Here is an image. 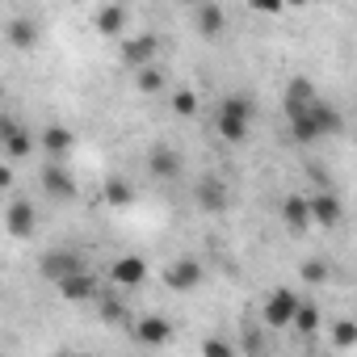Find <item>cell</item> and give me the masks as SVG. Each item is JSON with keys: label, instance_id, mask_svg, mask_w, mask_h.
Returning <instances> with one entry per match:
<instances>
[{"label": "cell", "instance_id": "obj_24", "mask_svg": "<svg viewBox=\"0 0 357 357\" xmlns=\"http://www.w3.org/2000/svg\"><path fill=\"white\" fill-rule=\"evenodd\" d=\"M135 89H139L143 97L160 93V89H164V72H160V68H151V63H147V68H139V76H135Z\"/></svg>", "mask_w": 357, "mask_h": 357}, {"label": "cell", "instance_id": "obj_15", "mask_svg": "<svg viewBox=\"0 0 357 357\" xmlns=\"http://www.w3.org/2000/svg\"><path fill=\"white\" fill-rule=\"evenodd\" d=\"M93 30H97L101 38H118V34L126 30V9H122V5H101V9L93 13Z\"/></svg>", "mask_w": 357, "mask_h": 357}, {"label": "cell", "instance_id": "obj_29", "mask_svg": "<svg viewBox=\"0 0 357 357\" xmlns=\"http://www.w3.org/2000/svg\"><path fill=\"white\" fill-rule=\"evenodd\" d=\"M236 353V344H227V340H206L202 344V357H231Z\"/></svg>", "mask_w": 357, "mask_h": 357}, {"label": "cell", "instance_id": "obj_5", "mask_svg": "<svg viewBox=\"0 0 357 357\" xmlns=\"http://www.w3.org/2000/svg\"><path fill=\"white\" fill-rule=\"evenodd\" d=\"M155 55H160V38H155V34H135V38H126V43H122V63H126V68H135V72H139V68H147Z\"/></svg>", "mask_w": 357, "mask_h": 357}, {"label": "cell", "instance_id": "obj_14", "mask_svg": "<svg viewBox=\"0 0 357 357\" xmlns=\"http://www.w3.org/2000/svg\"><path fill=\"white\" fill-rule=\"evenodd\" d=\"M194 26H198L202 38H219V34L227 30V13L215 5V0H202V5L194 9Z\"/></svg>", "mask_w": 357, "mask_h": 357}, {"label": "cell", "instance_id": "obj_3", "mask_svg": "<svg viewBox=\"0 0 357 357\" xmlns=\"http://www.w3.org/2000/svg\"><path fill=\"white\" fill-rule=\"evenodd\" d=\"M298 294L290 286H278L269 298H265V324L269 328H294V315H298Z\"/></svg>", "mask_w": 357, "mask_h": 357}, {"label": "cell", "instance_id": "obj_25", "mask_svg": "<svg viewBox=\"0 0 357 357\" xmlns=\"http://www.w3.org/2000/svg\"><path fill=\"white\" fill-rule=\"evenodd\" d=\"M97 311H101V324H126V307L118 303V298H105V294H97Z\"/></svg>", "mask_w": 357, "mask_h": 357}, {"label": "cell", "instance_id": "obj_22", "mask_svg": "<svg viewBox=\"0 0 357 357\" xmlns=\"http://www.w3.org/2000/svg\"><path fill=\"white\" fill-rule=\"evenodd\" d=\"M101 198H105V206H114V211H122V206H135V190H130V185L122 181V176H114V181H105Z\"/></svg>", "mask_w": 357, "mask_h": 357}, {"label": "cell", "instance_id": "obj_12", "mask_svg": "<svg viewBox=\"0 0 357 357\" xmlns=\"http://www.w3.org/2000/svg\"><path fill=\"white\" fill-rule=\"evenodd\" d=\"M5 227H9V236L13 240H30L34 236V202H9V211H5Z\"/></svg>", "mask_w": 357, "mask_h": 357}, {"label": "cell", "instance_id": "obj_10", "mask_svg": "<svg viewBox=\"0 0 357 357\" xmlns=\"http://www.w3.org/2000/svg\"><path fill=\"white\" fill-rule=\"evenodd\" d=\"M135 340L147 349H164L172 340V324L164 315H143V319H135Z\"/></svg>", "mask_w": 357, "mask_h": 357}, {"label": "cell", "instance_id": "obj_6", "mask_svg": "<svg viewBox=\"0 0 357 357\" xmlns=\"http://www.w3.org/2000/svg\"><path fill=\"white\" fill-rule=\"evenodd\" d=\"M109 282L122 286V290H139V286L147 282V261H143V257H118V261L109 265Z\"/></svg>", "mask_w": 357, "mask_h": 357}, {"label": "cell", "instance_id": "obj_11", "mask_svg": "<svg viewBox=\"0 0 357 357\" xmlns=\"http://www.w3.org/2000/svg\"><path fill=\"white\" fill-rule=\"evenodd\" d=\"M282 223H286V231H307L311 223H315V215H311V198H303V194H290L286 202H282Z\"/></svg>", "mask_w": 357, "mask_h": 357}, {"label": "cell", "instance_id": "obj_17", "mask_svg": "<svg viewBox=\"0 0 357 357\" xmlns=\"http://www.w3.org/2000/svg\"><path fill=\"white\" fill-rule=\"evenodd\" d=\"M311 215H315V227H336L340 219H344V206H340V198L336 194H315L311 198Z\"/></svg>", "mask_w": 357, "mask_h": 357}, {"label": "cell", "instance_id": "obj_28", "mask_svg": "<svg viewBox=\"0 0 357 357\" xmlns=\"http://www.w3.org/2000/svg\"><path fill=\"white\" fill-rule=\"evenodd\" d=\"M248 5H252V9H257L261 17H278L282 9H290V5H286V0H248Z\"/></svg>", "mask_w": 357, "mask_h": 357}, {"label": "cell", "instance_id": "obj_19", "mask_svg": "<svg viewBox=\"0 0 357 357\" xmlns=\"http://www.w3.org/2000/svg\"><path fill=\"white\" fill-rule=\"evenodd\" d=\"M76 269H84V261L76 252H47L43 257V278H51V282H59V278H68Z\"/></svg>", "mask_w": 357, "mask_h": 357}, {"label": "cell", "instance_id": "obj_7", "mask_svg": "<svg viewBox=\"0 0 357 357\" xmlns=\"http://www.w3.org/2000/svg\"><path fill=\"white\" fill-rule=\"evenodd\" d=\"M55 286H59V298H68V303H89V298H97V290H101L89 269H76V273L59 278Z\"/></svg>", "mask_w": 357, "mask_h": 357}, {"label": "cell", "instance_id": "obj_8", "mask_svg": "<svg viewBox=\"0 0 357 357\" xmlns=\"http://www.w3.org/2000/svg\"><path fill=\"white\" fill-rule=\"evenodd\" d=\"M194 202H198V211H206V215H219V211H227L231 194H227V185L219 181V176H202V181H198V190H194Z\"/></svg>", "mask_w": 357, "mask_h": 357}, {"label": "cell", "instance_id": "obj_4", "mask_svg": "<svg viewBox=\"0 0 357 357\" xmlns=\"http://www.w3.org/2000/svg\"><path fill=\"white\" fill-rule=\"evenodd\" d=\"M43 190H47L55 202L76 198V176L68 172V160H51V164L43 168Z\"/></svg>", "mask_w": 357, "mask_h": 357}, {"label": "cell", "instance_id": "obj_18", "mask_svg": "<svg viewBox=\"0 0 357 357\" xmlns=\"http://www.w3.org/2000/svg\"><path fill=\"white\" fill-rule=\"evenodd\" d=\"M282 101H286V114H294V109H307V105H311V101H319V97H315V84H311L307 76H294V80L286 84Z\"/></svg>", "mask_w": 357, "mask_h": 357}, {"label": "cell", "instance_id": "obj_20", "mask_svg": "<svg viewBox=\"0 0 357 357\" xmlns=\"http://www.w3.org/2000/svg\"><path fill=\"white\" fill-rule=\"evenodd\" d=\"M9 47H17V51H34V47H38V26H34V17H13V22H9Z\"/></svg>", "mask_w": 357, "mask_h": 357}, {"label": "cell", "instance_id": "obj_21", "mask_svg": "<svg viewBox=\"0 0 357 357\" xmlns=\"http://www.w3.org/2000/svg\"><path fill=\"white\" fill-rule=\"evenodd\" d=\"M168 109H172L176 118H194V114L202 109V101H198L194 89H172V93H168Z\"/></svg>", "mask_w": 357, "mask_h": 357}, {"label": "cell", "instance_id": "obj_23", "mask_svg": "<svg viewBox=\"0 0 357 357\" xmlns=\"http://www.w3.org/2000/svg\"><path fill=\"white\" fill-rule=\"evenodd\" d=\"M328 336H332V349H353L357 344V319H336L328 328Z\"/></svg>", "mask_w": 357, "mask_h": 357}, {"label": "cell", "instance_id": "obj_30", "mask_svg": "<svg viewBox=\"0 0 357 357\" xmlns=\"http://www.w3.org/2000/svg\"><path fill=\"white\" fill-rule=\"evenodd\" d=\"M286 5H290V9H303V5H307V0H286Z\"/></svg>", "mask_w": 357, "mask_h": 357}, {"label": "cell", "instance_id": "obj_27", "mask_svg": "<svg viewBox=\"0 0 357 357\" xmlns=\"http://www.w3.org/2000/svg\"><path fill=\"white\" fill-rule=\"evenodd\" d=\"M298 273H303V282H307V286L328 282V265H324V261H303V269H298Z\"/></svg>", "mask_w": 357, "mask_h": 357}, {"label": "cell", "instance_id": "obj_2", "mask_svg": "<svg viewBox=\"0 0 357 357\" xmlns=\"http://www.w3.org/2000/svg\"><path fill=\"white\" fill-rule=\"evenodd\" d=\"M202 278H206V265H202L198 257H176V261L164 269V286H168V290H176V294L198 290V286H202Z\"/></svg>", "mask_w": 357, "mask_h": 357}, {"label": "cell", "instance_id": "obj_26", "mask_svg": "<svg viewBox=\"0 0 357 357\" xmlns=\"http://www.w3.org/2000/svg\"><path fill=\"white\" fill-rule=\"evenodd\" d=\"M319 324H324V315H319V307L303 298V303H298V315H294V328H298V332H315Z\"/></svg>", "mask_w": 357, "mask_h": 357}, {"label": "cell", "instance_id": "obj_13", "mask_svg": "<svg viewBox=\"0 0 357 357\" xmlns=\"http://www.w3.org/2000/svg\"><path fill=\"white\" fill-rule=\"evenodd\" d=\"M147 172L155 176V181H176V176H181V155H176L172 147H151Z\"/></svg>", "mask_w": 357, "mask_h": 357}, {"label": "cell", "instance_id": "obj_16", "mask_svg": "<svg viewBox=\"0 0 357 357\" xmlns=\"http://www.w3.org/2000/svg\"><path fill=\"white\" fill-rule=\"evenodd\" d=\"M34 155V135H26L17 122H5V160H30Z\"/></svg>", "mask_w": 357, "mask_h": 357}, {"label": "cell", "instance_id": "obj_9", "mask_svg": "<svg viewBox=\"0 0 357 357\" xmlns=\"http://www.w3.org/2000/svg\"><path fill=\"white\" fill-rule=\"evenodd\" d=\"M38 147H43V155H47V160H68V155H72V147H76V135H72L63 122H51V126L43 130Z\"/></svg>", "mask_w": 357, "mask_h": 357}, {"label": "cell", "instance_id": "obj_1", "mask_svg": "<svg viewBox=\"0 0 357 357\" xmlns=\"http://www.w3.org/2000/svg\"><path fill=\"white\" fill-rule=\"evenodd\" d=\"M248 126H252V97H244V93L223 97L219 101V114H215V130L227 143H244L248 139Z\"/></svg>", "mask_w": 357, "mask_h": 357}]
</instances>
